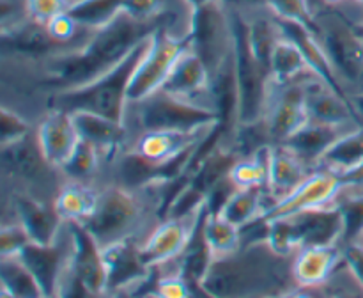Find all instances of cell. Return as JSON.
I'll use <instances>...</instances> for the list:
<instances>
[{
    "mask_svg": "<svg viewBox=\"0 0 363 298\" xmlns=\"http://www.w3.org/2000/svg\"><path fill=\"white\" fill-rule=\"evenodd\" d=\"M294 258L296 252H279L268 236L245 241L234 254L211 259L194 282L195 298H287L298 289Z\"/></svg>",
    "mask_w": 363,
    "mask_h": 298,
    "instance_id": "1",
    "label": "cell"
},
{
    "mask_svg": "<svg viewBox=\"0 0 363 298\" xmlns=\"http://www.w3.org/2000/svg\"><path fill=\"white\" fill-rule=\"evenodd\" d=\"M152 35L138 43L117 66L106 71L99 78L84 87L71 89V91L55 92L48 96L41 105L43 112L50 109H60L66 112H92L99 116L112 117L124 123L128 110V89L133 78L135 70L144 59Z\"/></svg>",
    "mask_w": 363,
    "mask_h": 298,
    "instance_id": "2",
    "label": "cell"
},
{
    "mask_svg": "<svg viewBox=\"0 0 363 298\" xmlns=\"http://www.w3.org/2000/svg\"><path fill=\"white\" fill-rule=\"evenodd\" d=\"M66 177L43 155L35 128L0 144V192L23 194L55 204Z\"/></svg>",
    "mask_w": 363,
    "mask_h": 298,
    "instance_id": "3",
    "label": "cell"
},
{
    "mask_svg": "<svg viewBox=\"0 0 363 298\" xmlns=\"http://www.w3.org/2000/svg\"><path fill=\"white\" fill-rule=\"evenodd\" d=\"M268 240L284 254H294L305 247L344 245L346 226L339 206H323L296 215L269 220Z\"/></svg>",
    "mask_w": 363,
    "mask_h": 298,
    "instance_id": "4",
    "label": "cell"
},
{
    "mask_svg": "<svg viewBox=\"0 0 363 298\" xmlns=\"http://www.w3.org/2000/svg\"><path fill=\"white\" fill-rule=\"evenodd\" d=\"M124 123L133 138L142 131L195 130L206 124L222 123V116L216 110L186 101L160 89L140 101L128 103Z\"/></svg>",
    "mask_w": 363,
    "mask_h": 298,
    "instance_id": "5",
    "label": "cell"
},
{
    "mask_svg": "<svg viewBox=\"0 0 363 298\" xmlns=\"http://www.w3.org/2000/svg\"><path fill=\"white\" fill-rule=\"evenodd\" d=\"M315 32L339 77L344 94L363 87V32L332 7L315 9Z\"/></svg>",
    "mask_w": 363,
    "mask_h": 298,
    "instance_id": "6",
    "label": "cell"
},
{
    "mask_svg": "<svg viewBox=\"0 0 363 298\" xmlns=\"http://www.w3.org/2000/svg\"><path fill=\"white\" fill-rule=\"evenodd\" d=\"M233 14L236 39V85H238V130L261 123L272 92L269 71L255 59L248 45L247 21ZM238 133V131H236Z\"/></svg>",
    "mask_w": 363,
    "mask_h": 298,
    "instance_id": "7",
    "label": "cell"
},
{
    "mask_svg": "<svg viewBox=\"0 0 363 298\" xmlns=\"http://www.w3.org/2000/svg\"><path fill=\"white\" fill-rule=\"evenodd\" d=\"M208 211V202L184 215L165 216L142 241L140 254L145 265L156 272H181V259L197 234Z\"/></svg>",
    "mask_w": 363,
    "mask_h": 298,
    "instance_id": "8",
    "label": "cell"
},
{
    "mask_svg": "<svg viewBox=\"0 0 363 298\" xmlns=\"http://www.w3.org/2000/svg\"><path fill=\"white\" fill-rule=\"evenodd\" d=\"M188 43L204 60L211 77L234 55L233 14L220 0L194 9Z\"/></svg>",
    "mask_w": 363,
    "mask_h": 298,
    "instance_id": "9",
    "label": "cell"
},
{
    "mask_svg": "<svg viewBox=\"0 0 363 298\" xmlns=\"http://www.w3.org/2000/svg\"><path fill=\"white\" fill-rule=\"evenodd\" d=\"M314 78L321 77L311 74V77L282 85L272 82V92H269L264 117L261 119V123L254 124L257 126L266 144H284L307 123L308 116L307 109H305V98H307L308 84Z\"/></svg>",
    "mask_w": 363,
    "mask_h": 298,
    "instance_id": "10",
    "label": "cell"
},
{
    "mask_svg": "<svg viewBox=\"0 0 363 298\" xmlns=\"http://www.w3.org/2000/svg\"><path fill=\"white\" fill-rule=\"evenodd\" d=\"M186 45L188 39L172 38L169 32L158 28L152 34L147 52L131 78L130 89H128V103L140 101L151 96L152 92L160 91L169 78L174 62Z\"/></svg>",
    "mask_w": 363,
    "mask_h": 298,
    "instance_id": "11",
    "label": "cell"
},
{
    "mask_svg": "<svg viewBox=\"0 0 363 298\" xmlns=\"http://www.w3.org/2000/svg\"><path fill=\"white\" fill-rule=\"evenodd\" d=\"M0 199H2L0 222L18 220L34 243H55L66 226L62 216L57 213L55 204L38 201L23 194H11V192H0Z\"/></svg>",
    "mask_w": 363,
    "mask_h": 298,
    "instance_id": "12",
    "label": "cell"
},
{
    "mask_svg": "<svg viewBox=\"0 0 363 298\" xmlns=\"http://www.w3.org/2000/svg\"><path fill=\"white\" fill-rule=\"evenodd\" d=\"M162 91L220 112V105L216 101L215 92H213L211 74H209L204 60L191 48L190 43L184 46L181 55L174 62L172 71L163 84Z\"/></svg>",
    "mask_w": 363,
    "mask_h": 298,
    "instance_id": "13",
    "label": "cell"
},
{
    "mask_svg": "<svg viewBox=\"0 0 363 298\" xmlns=\"http://www.w3.org/2000/svg\"><path fill=\"white\" fill-rule=\"evenodd\" d=\"M342 187L344 181L339 174L326 169H318L289 197H286L284 201L277 202L272 208L266 209L259 220L269 222V220L296 215V213L307 211V209L335 206V201Z\"/></svg>",
    "mask_w": 363,
    "mask_h": 298,
    "instance_id": "14",
    "label": "cell"
},
{
    "mask_svg": "<svg viewBox=\"0 0 363 298\" xmlns=\"http://www.w3.org/2000/svg\"><path fill=\"white\" fill-rule=\"evenodd\" d=\"M71 250H73V233H71V224L66 222L55 243L41 245L30 241L21 248L16 258H20L21 263L34 273L48 297L57 291L60 277L69 265Z\"/></svg>",
    "mask_w": 363,
    "mask_h": 298,
    "instance_id": "15",
    "label": "cell"
},
{
    "mask_svg": "<svg viewBox=\"0 0 363 298\" xmlns=\"http://www.w3.org/2000/svg\"><path fill=\"white\" fill-rule=\"evenodd\" d=\"M314 172L289 145H268V181H266V209L289 197Z\"/></svg>",
    "mask_w": 363,
    "mask_h": 298,
    "instance_id": "16",
    "label": "cell"
},
{
    "mask_svg": "<svg viewBox=\"0 0 363 298\" xmlns=\"http://www.w3.org/2000/svg\"><path fill=\"white\" fill-rule=\"evenodd\" d=\"M101 254L106 268L108 291L119 287H137L142 294L147 291L155 272L142 259L138 241L128 240L108 245L101 248Z\"/></svg>",
    "mask_w": 363,
    "mask_h": 298,
    "instance_id": "17",
    "label": "cell"
},
{
    "mask_svg": "<svg viewBox=\"0 0 363 298\" xmlns=\"http://www.w3.org/2000/svg\"><path fill=\"white\" fill-rule=\"evenodd\" d=\"M35 131L43 155L57 169H60L71 158L80 142V133L74 124L73 114L60 109H50L43 112L35 123Z\"/></svg>",
    "mask_w": 363,
    "mask_h": 298,
    "instance_id": "18",
    "label": "cell"
},
{
    "mask_svg": "<svg viewBox=\"0 0 363 298\" xmlns=\"http://www.w3.org/2000/svg\"><path fill=\"white\" fill-rule=\"evenodd\" d=\"M71 233H73V250L69 259L71 272L91 293L108 294L106 268L99 245L80 224H71Z\"/></svg>",
    "mask_w": 363,
    "mask_h": 298,
    "instance_id": "19",
    "label": "cell"
},
{
    "mask_svg": "<svg viewBox=\"0 0 363 298\" xmlns=\"http://www.w3.org/2000/svg\"><path fill=\"white\" fill-rule=\"evenodd\" d=\"M305 109H307L308 121H315V123L337 124V126H360L362 124L347 96L337 91L323 78H314L308 84Z\"/></svg>",
    "mask_w": 363,
    "mask_h": 298,
    "instance_id": "20",
    "label": "cell"
},
{
    "mask_svg": "<svg viewBox=\"0 0 363 298\" xmlns=\"http://www.w3.org/2000/svg\"><path fill=\"white\" fill-rule=\"evenodd\" d=\"M357 128L358 126H337V124H323L315 123V121H307V123H305L289 140L284 142V144L289 145L303 162H307L312 169L318 170L326 153H328L340 138H344L347 133L357 130Z\"/></svg>",
    "mask_w": 363,
    "mask_h": 298,
    "instance_id": "21",
    "label": "cell"
},
{
    "mask_svg": "<svg viewBox=\"0 0 363 298\" xmlns=\"http://www.w3.org/2000/svg\"><path fill=\"white\" fill-rule=\"evenodd\" d=\"M73 119L80 138L92 142L108 155L116 156L130 144L131 133L126 123L92 112H73Z\"/></svg>",
    "mask_w": 363,
    "mask_h": 298,
    "instance_id": "22",
    "label": "cell"
},
{
    "mask_svg": "<svg viewBox=\"0 0 363 298\" xmlns=\"http://www.w3.org/2000/svg\"><path fill=\"white\" fill-rule=\"evenodd\" d=\"M342 261L344 245L300 248L296 252L293 266L298 287L325 284Z\"/></svg>",
    "mask_w": 363,
    "mask_h": 298,
    "instance_id": "23",
    "label": "cell"
},
{
    "mask_svg": "<svg viewBox=\"0 0 363 298\" xmlns=\"http://www.w3.org/2000/svg\"><path fill=\"white\" fill-rule=\"evenodd\" d=\"M112 158V155L99 149L92 142L80 138L71 158L60 167V172L66 180L101 188L106 183V170Z\"/></svg>",
    "mask_w": 363,
    "mask_h": 298,
    "instance_id": "24",
    "label": "cell"
},
{
    "mask_svg": "<svg viewBox=\"0 0 363 298\" xmlns=\"http://www.w3.org/2000/svg\"><path fill=\"white\" fill-rule=\"evenodd\" d=\"M311 74L318 73L308 64V60L305 59L296 43L284 34L280 41L277 43L272 60H269V78H272V82L277 85H282L300 80V78L311 77Z\"/></svg>",
    "mask_w": 363,
    "mask_h": 298,
    "instance_id": "25",
    "label": "cell"
},
{
    "mask_svg": "<svg viewBox=\"0 0 363 298\" xmlns=\"http://www.w3.org/2000/svg\"><path fill=\"white\" fill-rule=\"evenodd\" d=\"M99 188L80 181H64L59 195L55 199V209L64 222L84 224L92 215L98 202Z\"/></svg>",
    "mask_w": 363,
    "mask_h": 298,
    "instance_id": "26",
    "label": "cell"
},
{
    "mask_svg": "<svg viewBox=\"0 0 363 298\" xmlns=\"http://www.w3.org/2000/svg\"><path fill=\"white\" fill-rule=\"evenodd\" d=\"M202 234L208 243L211 259L225 258L243 247V229L234 226L218 213L206 211L202 220Z\"/></svg>",
    "mask_w": 363,
    "mask_h": 298,
    "instance_id": "27",
    "label": "cell"
},
{
    "mask_svg": "<svg viewBox=\"0 0 363 298\" xmlns=\"http://www.w3.org/2000/svg\"><path fill=\"white\" fill-rule=\"evenodd\" d=\"M266 211V192L264 188H236L233 192L218 215L233 222L234 226L245 227L257 222Z\"/></svg>",
    "mask_w": 363,
    "mask_h": 298,
    "instance_id": "28",
    "label": "cell"
},
{
    "mask_svg": "<svg viewBox=\"0 0 363 298\" xmlns=\"http://www.w3.org/2000/svg\"><path fill=\"white\" fill-rule=\"evenodd\" d=\"M363 163V124L340 138L321 160L319 169L332 170L344 176Z\"/></svg>",
    "mask_w": 363,
    "mask_h": 298,
    "instance_id": "29",
    "label": "cell"
},
{
    "mask_svg": "<svg viewBox=\"0 0 363 298\" xmlns=\"http://www.w3.org/2000/svg\"><path fill=\"white\" fill-rule=\"evenodd\" d=\"M0 286L7 287L20 298L46 297L34 273L16 255H0Z\"/></svg>",
    "mask_w": 363,
    "mask_h": 298,
    "instance_id": "30",
    "label": "cell"
},
{
    "mask_svg": "<svg viewBox=\"0 0 363 298\" xmlns=\"http://www.w3.org/2000/svg\"><path fill=\"white\" fill-rule=\"evenodd\" d=\"M236 188H266L268 181V145L243 155L229 172Z\"/></svg>",
    "mask_w": 363,
    "mask_h": 298,
    "instance_id": "31",
    "label": "cell"
},
{
    "mask_svg": "<svg viewBox=\"0 0 363 298\" xmlns=\"http://www.w3.org/2000/svg\"><path fill=\"white\" fill-rule=\"evenodd\" d=\"M124 0H82L73 4L67 13L80 25L99 28L112 21L123 11Z\"/></svg>",
    "mask_w": 363,
    "mask_h": 298,
    "instance_id": "32",
    "label": "cell"
},
{
    "mask_svg": "<svg viewBox=\"0 0 363 298\" xmlns=\"http://www.w3.org/2000/svg\"><path fill=\"white\" fill-rule=\"evenodd\" d=\"M269 9L277 18L298 21L315 31V9L312 0H269Z\"/></svg>",
    "mask_w": 363,
    "mask_h": 298,
    "instance_id": "33",
    "label": "cell"
},
{
    "mask_svg": "<svg viewBox=\"0 0 363 298\" xmlns=\"http://www.w3.org/2000/svg\"><path fill=\"white\" fill-rule=\"evenodd\" d=\"M35 128V123L18 110L4 106L0 109V144L20 138Z\"/></svg>",
    "mask_w": 363,
    "mask_h": 298,
    "instance_id": "34",
    "label": "cell"
},
{
    "mask_svg": "<svg viewBox=\"0 0 363 298\" xmlns=\"http://www.w3.org/2000/svg\"><path fill=\"white\" fill-rule=\"evenodd\" d=\"M326 286L332 291V298H363V286L353 275L346 261L340 263L339 268L326 280Z\"/></svg>",
    "mask_w": 363,
    "mask_h": 298,
    "instance_id": "35",
    "label": "cell"
},
{
    "mask_svg": "<svg viewBox=\"0 0 363 298\" xmlns=\"http://www.w3.org/2000/svg\"><path fill=\"white\" fill-rule=\"evenodd\" d=\"M30 241V236L18 220L0 222V255H18Z\"/></svg>",
    "mask_w": 363,
    "mask_h": 298,
    "instance_id": "36",
    "label": "cell"
},
{
    "mask_svg": "<svg viewBox=\"0 0 363 298\" xmlns=\"http://www.w3.org/2000/svg\"><path fill=\"white\" fill-rule=\"evenodd\" d=\"M69 11L67 0H27L28 20L39 25H48L53 18Z\"/></svg>",
    "mask_w": 363,
    "mask_h": 298,
    "instance_id": "37",
    "label": "cell"
},
{
    "mask_svg": "<svg viewBox=\"0 0 363 298\" xmlns=\"http://www.w3.org/2000/svg\"><path fill=\"white\" fill-rule=\"evenodd\" d=\"M220 2L229 9V13L240 14L243 18L272 11L269 9V0H220Z\"/></svg>",
    "mask_w": 363,
    "mask_h": 298,
    "instance_id": "38",
    "label": "cell"
},
{
    "mask_svg": "<svg viewBox=\"0 0 363 298\" xmlns=\"http://www.w3.org/2000/svg\"><path fill=\"white\" fill-rule=\"evenodd\" d=\"M344 261L363 286V245L354 241L344 245Z\"/></svg>",
    "mask_w": 363,
    "mask_h": 298,
    "instance_id": "39",
    "label": "cell"
},
{
    "mask_svg": "<svg viewBox=\"0 0 363 298\" xmlns=\"http://www.w3.org/2000/svg\"><path fill=\"white\" fill-rule=\"evenodd\" d=\"M335 11H339L344 18H346L350 23H353L354 27L363 28V0H346L342 6L337 7Z\"/></svg>",
    "mask_w": 363,
    "mask_h": 298,
    "instance_id": "40",
    "label": "cell"
},
{
    "mask_svg": "<svg viewBox=\"0 0 363 298\" xmlns=\"http://www.w3.org/2000/svg\"><path fill=\"white\" fill-rule=\"evenodd\" d=\"M287 298H332V291L325 284H319V286H303L298 287L294 293H291Z\"/></svg>",
    "mask_w": 363,
    "mask_h": 298,
    "instance_id": "41",
    "label": "cell"
},
{
    "mask_svg": "<svg viewBox=\"0 0 363 298\" xmlns=\"http://www.w3.org/2000/svg\"><path fill=\"white\" fill-rule=\"evenodd\" d=\"M347 99H350V103H351V106H353L354 114H357L358 121L363 124V89L347 94Z\"/></svg>",
    "mask_w": 363,
    "mask_h": 298,
    "instance_id": "42",
    "label": "cell"
},
{
    "mask_svg": "<svg viewBox=\"0 0 363 298\" xmlns=\"http://www.w3.org/2000/svg\"><path fill=\"white\" fill-rule=\"evenodd\" d=\"M108 298H142V291L137 287H119L110 291Z\"/></svg>",
    "mask_w": 363,
    "mask_h": 298,
    "instance_id": "43",
    "label": "cell"
},
{
    "mask_svg": "<svg viewBox=\"0 0 363 298\" xmlns=\"http://www.w3.org/2000/svg\"><path fill=\"white\" fill-rule=\"evenodd\" d=\"M319 7H332V9H337L339 6H342L346 0H318Z\"/></svg>",
    "mask_w": 363,
    "mask_h": 298,
    "instance_id": "44",
    "label": "cell"
},
{
    "mask_svg": "<svg viewBox=\"0 0 363 298\" xmlns=\"http://www.w3.org/2000/svg\"><path fill=\"white\" fill-rule=\"evenodd\" d=\"M184 2H186L191 9H197V7L206 6V4H209V2H215V0H184Z\"/></svg>",
    "mask_w": 363,
    "mask_h": 298,
    "instance_id": "45",
    "label": "cell"
},
{
    "mask_svg": "<svg viewBox=\"0 0 363 298\" xmlns=\"http://www.w3.org/2000/svg\"><path fill=\"white\" fill-rule=\"evenodd\" d=\"M0 298H20L18 294H14L13 291H9L7 287L0 286Z\"/></svg>",
    "mask_w": 363,
    "mask_h": 298,
    "instance_id": "46",
    "label": "cell"
},
{
    "mask_svg": "<svg viewBox=\"0 0 363 298\" xmlns=\"http://www.w3.org/2000/svg\"><path fill=\"white\" fill-rule=\"evenodd\" d=\"M142 298H160V297L156 293H152V291H145V293L142 294Z\"/></svg>",
    "mask_w": 363,
    "mask_h": 298,
    "instance_id": "47",
    "label": "cell"
},
{
    "mask_svg": "<svg viewBox=\"0 0 363 298\" xmlns=\"http://www.w3.org/2000/svg\"><path fill=\"white\" fill-rule=\"evenodd\" d=\"M351 243H353V241H351ZM354 243H360V245H363V229H362V233L358 234V236H357V240H354Z\"/></svg>",
    "mask_w": 363,
    "mask_h": 298,
    "instance_id": "48",
    "label": "cell"
},
{
    "mask_svg": "<svg viewBox=\"0 0 363 298\" xmlns=\"http://www.w3.org/2000/svg\"><path fill=\"white\" fill-rule=\"evenodd\" d=\"M312 4H314V9H319V2H318V0H312Z\"/></svg>",
    "mask_w": 363,
    "mask_h": 298,
    "instance_id": "49",
    "label": "cell"
},
{
    "mask_svg": "<svg viewBox=\"0 0 363 298\" xmlns=\"http://www.w3.org/2000/svg\"><path fill=\"white\" fill-rule=\"evenodd\" d=\"M67 2H69V7L73 6V4H77V2H82V0H67Z\"/></svg>",
    "mask_w": 363,
    "mask_h": 298,
    "instance_id": "50",
    "label": "cell"
},
{
    "mask_svg": "<svg viewBox=\"0 0 363 298\" xmlns=\"http://www.w3.org/2000/svg\"><path fill=\"white\" fill-rule=\"evenodd\" d=\"M360 31H362V32H363V28H360Z\"/></svg>",
    "mask_w": 363,
    "mask_h": 298,
    "instance_id": "51",
    "label": "cell"
},
{
    "mask_svg": "<svg viewBox=\"0 0 363 298\" xmlns=\"http://www.w3.org/2000/svg\"><path fill=\"white\" fill-rule=\"evenodd\" d=\"M362 89H363V87H362Z\"/></svg>",
    "mask_w": 363,
    "mask_h": 298,
    "instance_id": "52",
    "label": "cell"
}]
</instances>
